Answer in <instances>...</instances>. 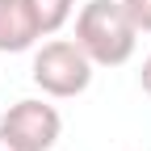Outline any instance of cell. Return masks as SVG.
Listing matches in <instances>:
<instances>
[{
    "instance_id": "cell-8",
    "label": "cell",
    "mask_w": 151,
    "mask_h": 151,
    "mask_svg": "<svg viewBox=\"0 0 151 151\" xmlns=\"http://www.w3.org/2000/svg\"><path fill=\"white\" fill-rule=\"evenodd\" d=\"M0 151H29V147H21V143H17V139H9V134H4V130H0Z\"/></svg>"
},
{
    "instance_id": "cell-3",
    "label": "cell",
    "mask_w": 151,
    "mask_h": 151,
    "mask_svg": "<svg viewBox=\"0 0 151 151\" xmlns=\"http://www.w3.org/2000/svg\"><path fill=\"white\" fill-rule=\"evenodd\" d=\"M0 130H4L9 139H17L21 147L29 151H50L63 134V118L59 109L50 101H38V97H25L4 109V118H0Z\"/></svg>"
},
{
    "instance_id": "cell-4",
    "label": "cell",
    "mask_w": 151,
    "mask_h": 151,
    "mask_svg": "<svg viewBox=\"0 0 151 151\" xmlns=\"http://www.w3.org/2000/svg\"><path fill=\"white\" fill-rule=\"evenodd\" d=\"M38 38H42V25L29 0H0V55H21Z\"/></svg>"
},
{
    "instance_id": "cell-1",
    "label": "cell",
    "mask_w": 151,
    "mask_h": 151,
    "mask_svg": "<svg viewBox=\"0 0 151 151\" xmlns=\"http://www.w3.org/2000/svg\"><path fill=\"white\" fill-rule=\"evenodd\" d=\"M76 42L97 67H122L139 46V29L126 17L122 0H88L76 13Z\"/></svg>"
},
{
    "instance_id": "cell-7",
    "label": "cell",
    "mask_w": 151,
    "mask_h": 151,
    "mask_svg": "<svg viewBox=\"0 0 151 151\" xmlns=\"http://www.w3.org/2000/svg\"><path fill=\"white\" fill-rule=\"evenodd\" d=\"M139 84H143V92L151 97V55L143 59V71H139Z\"/></svg>"
},
{
    "instance_id": "cell-2",
    "label": "cell",
    "mask_w": 151,
    "mask_h": 151,
    "mask_svg": "<svg viewBox=\"0 0 151 151\" xmlns=\"http://www.w3.org/2000/svg\"><path fill=\"white\" fill-rule=\"evenodd\" d=\"M92 67L97 63L84 55V46L76 42V38H50V42L38 46L29 76H34V84L42 88L46 97L67 101V97H80L92 84Z\"/></svg>"
},
{
    "instance_id": "cell-6",
    "label": "cell",
    "mask_w": 151,
    "mask_h": 151,
    "mask_svg": "<svg viewBox=\"0 0 151 151\" xmlns=\"http://www.w3.org/2000/svg\"><path fill=\"white\" fill-rule=\"evenodd\" d=\"M122 9H126L130 21H134L139 34H151V0H122Z\"/></svg>"
},
{
    "instance_id": "cell-5",
    "label": "cell",
    "mask_w": 151,
    "mask_h": 151,
    "mask_svg": "<svg viewBox=\"0 0 151 151\" xmlns=\"http://www.w3.org/2000/svg\"><path fill=\"white\" fill-rule=\"evenodd\" d=\"M34 13H38V25H42V38L50 34H59L67 21H71V13H76V0H29Z\"/></svg>"
}]
</instances>
